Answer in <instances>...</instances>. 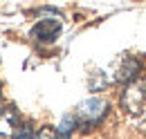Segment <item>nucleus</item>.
Masks as SVG:
<instances>
[{"instance_id":"4","label":"nucleus","mask_w":146,"mask_h":139,"mask_svg":"<svg viewBox=\"0 0 146 139\" xmlns=\"http://www.w3.org/2000/svg\"><path fill=\"white\" fill-rule=\"evenodd\" d=\"M61 29H63V25H61L58 18H43L32 27V38L40 40V43H52L58 38Z\"/></svg>"},{"instance_id":"9","label":"nucleus","mask_w":146,"mask_h":139,"mask_svg":"<svg viewBox=\"0 0 146 139\" xmlns=\"http://www.w3.org/2000/svg\"><path fill=\"white\" fill-rule=\"evenodd\" d=\"M0 101H2V83H0Z\"/></svg>"},{"instance_id":"3","label":"nucleus","mask_w":146,"mask_h":139,"mask_svg":"<svg viewBox=\"0 0 146 139\" xmlns=\"http://www.w3.org/2000/svg\"><path fill=\"white\" fill-rule=\"evenodd\" d=\"M142 72V63L137 56H121V61L115 65V83H121V85H128L133 81H137Z\"/></svg>"},{"instance_id":"1","label":"nucleus","mask_w":146,"mask_h":139,"mask_svg":"<svg viewBox=\"0 0 146 139\" xmlns=\"http://www.w3.org/2000/svg\"><path fill=\"white\" fill-rule=\"evenodd\" d=\"M110 110V103L104 97H90L86 101L76 105V112H74V119H76V128L83 130V132H90L94 130L99 123L106 119Z\"/></svg>"},{"instance_id":"6","label":"nucleus","mask_w":146,"mask_h":139,"mask_svg":"<svg viewBox=\"0 0 146 139\" xmlns=\"http://www.w3.org/2000/svg\"><path fill=\"white\" fill-rule=\"evenodd\" d=\"M74 130H76V119H74V115H65V117L61 119V123L54 128L56 139H70Z\"/></svg>"},{"instance_id":"2","label":"nucleus","mask_w":146,"mask_h":139,"mask_svg":"<svg viewBox=\"0 0 146 139\" xmlns=\"http://www.w3.org/2000/svg\"><path fill=\"white\" fill-rule=\"evenodd\" d=\"M119 103L121 108L126 110L128 115H133V117H137V115H142L146 108V81H133V83H128L124 85V92H121V97H119Z\"/></svg>"},{"instance_id":"5","label":"nucleus","mask_w":146,"mask_h":139,"mask_svg":"<svg viewBox=\"0 0 146 139\" xmlns=\"http://www.w3.org/2000/svg\"><path fill=\"white\" fill-rule=\"evenodd\" d=\"M20 126V119H18V112L16 108H5L0 110V137H11L14 130Z\"/></svg>"},{"instance_id":"8","label":"nucleus","mask_w":146,"mask_h":139,"mask_svg":"<svg viewBox=\"0 0 146 139\" xmlns=\"http://www.w3.org/2000/svg\"><path fill=\"white\" fill-rule=\"evenodd\" d=\"M32 139H56V132H54V128L43 126L38 132H34V137H32Z\"/></svg>"},{"instance_id":"7","label":"nucleus","mask_w":146,"mask_h":139,"mask_svg":"<svg viewBox=\"0 0 146 139\" xmlns=\"http://www.w3.org/2000/svg\"><path fill=\"white\" fill-rule=\"evenodd\" d=\"M32 137H34V130H32L29 123H20L11 135V139H32Z\"/></svg>"}]
</instances>
